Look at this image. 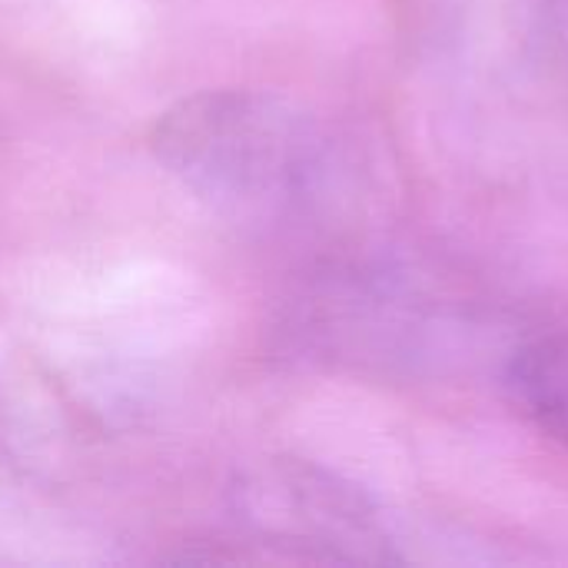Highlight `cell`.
<instances>
[{"label":"cell","mask_w":568,"mask_h":568,"mask_svg":"<svg viewBox=\"0 0 568 568\" xmlns=\"http://www.w3.org/2000/svg\"><path fill=\"white\" fill-rule=\"evenodd\" d=\"M153 150L196 193L236 206L283 200L306 173L293 116L240 90H210L176 103L160 116Z\"/></svg>","instance_id":"obj_1"},{"label":"cell","mask_w":568,"mask_h":568,"mask_svg":"<svg viewBox=\"0 0 568 568\" xmlns=\"http://www.w3.org/2000/svg\"><path fill=\"white\" fill-rule=\"evenodd\" d=\"M240 516L270 546L326 562H389V536L369 503L306 463H270L236 489Z\"/></svg>","instance_id":"obj_2"},{"label":"cell","mask_w":568,"mask_h":568,"mask_svg":"<svg viewBox=\"0 0 568 568\" xmlns=\"http://www.w3.org/2000/svg\"><path fill=\"white\" fill-rule=\"evenodd\" d=\"M509 393L529 423L568 446V333L536 339L516 353Z\"/></svg>","instance_id":"obj_3"}]
</instances>
